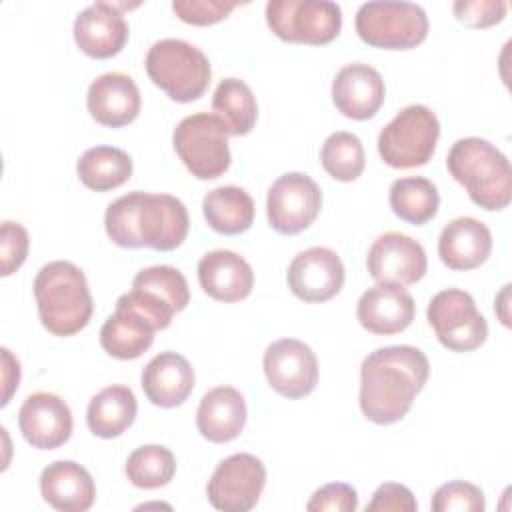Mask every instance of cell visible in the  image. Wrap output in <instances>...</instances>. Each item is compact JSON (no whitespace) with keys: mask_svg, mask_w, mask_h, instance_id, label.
<instances>
[{"mask_svg":"<svg viewBox=\"0 0 512 512\" xmlns=\"http://www.w3.org/2000/svg\"><path fill=\"white\" fill-rule=\"evenodd\" d=\"M430 374L426 354L408 344L370 352L360 366V410L380 426L402 420Z\"/></svg>","mask_w":512,"mask_h":512,"instance_id":"obj_1","label":"cell"},{"mask_svg":"<svg viewBox=\"0 0 512 512\" xmlns=\"http://www.w3.org/2000/svg\"><path fill=\"white\" fill-rule=\"evenodd\" d=\"M34 298L42 326L54 336H72L92 318L94 302L84 272L68 262L44 264L34 278Z\"/></svg>","mask_w":512,"mask_h":512,"instance_id":"obj_2","label":"cell"},{"mask_svg":"<svg viewBox=\"0 0 512 512\" xmlns=\"http://www.w3.org/2000/svg\"><path fill=\"white\" fill-rule=\"evenodd\" d=\"M446 168L476 206L492 212L510 204L512 168L492 142L478 136L456 140L446 156Z\"/></svg>","mask_w":512,"mask_h":512,"instance_id":"obj_3","label":"cell"},{"mask_svg":"<svg viewBox=\"0 0 512 512\" xmlns=\"http://www.w3.org/2000/svg\"><path fill=\"white\" fill-rule=\"evenodd\" d=\"M144 66L148 78L176 102H192L204 96L212 76L208 56L180 38L154 42Z\"/></svg>","mask_w":512,"mask_h":512,"instance_id":"obj_4","label":"cell"},{"mask_svg":"<svg viewBox=\"0 0 512 512\" xmlns=\"http://www.w3.org/2000/svg\"><path fill=\"white\" fill-rule=\"evenodd\" d=\"M438 138L436 114L424 104H410L380 130L378 154L390 168H418L432 160Z\"/></svg>","mask_w":512,"mask_h":512,"instance_id":"obj_5","label":"cell"},{"mask_svg":"<svg viewBox=\"0 0 512 512\" xmlns=\"http://www.w3.org/2000/svg\"><path fill=\"white\" fill-rule=\"evenodd\" d=\"M362 42L382 50H410L428 36V16L414 2H366L354 20Z\"/></svg>","mask_w":512,"mask_h":512,"instance_id":"obj_6","label":"cell"},{"mask_svg":"<svg viewBox=\"0 0 512 512\" xmlns=\"http://www.w3.org/2000/svg\"><path fill=\"white\" fill-rule=\"evenodd\" d=\"M228 130L216 114L196 112L178 122L172 144L186 166L198 180H214L230 168Z\"/></svg>","mask_w":512,"mask_h":512,"instance_id":"obj_7","label":"cell"},{"mask_svg":"<svg viewBox=\"0 0 512 512\" xmlns=\"http://www.w3.org/2000/svg\"><path fill=\"white\" fill-rule=\"evenodd\" d=\"M266 22L284 42L322 46L342 28V8L328 0H270Z\"/></svg>","mask_w":512,"mask_h":512,"instance_id":"obj_8","label":"cell"},{"mask_svg":"<svg viewBox=\"0 0 512 512\" xmlns=\"http://www.w3.org/2000/svg\"><path fill=\"white\" fill-rule=\"evenodd\" d=\"M438 342L452 352H470L488 338V322L474 298L460 288H446L432 296L426 310Z\"/></svg>","mask_w":512,"mask_h":512,"instance_id":"obj_9","label":"cell"},{"mask_svg":"<svg viewBox=\"0 0 512 512\" xmlns=\"http://www.w3.org/2000/svg\"><path fill=\"white\" fill-rule=\"evenodd\" d=\"M266 484L264 462L248 452L224 458L212 472L206 494L210 504L222 512H248L252 510Z\"/></svg>","mask_w":512,"mask_h":512,"instance_id":"obj_10","label":"cell"},{"mask_svg":"<svg viewBox=\"0 0 512 512\" xmlns=\"http://www.w3.org/2000/svg\"><path fill=\"white\" fill-rule=\"evenodd\" d=\"M188 210L172 194H138L134 210V242L136 248H152L168 252L178 248L188 234Z\"/></svg>","mask_w":512,"mask_h":512,"instance_id":"obj_11","label":"cell"},{"mask_svg":"<svg viewBox=\"0 0 512 512\" xmlns=\"http://www.w3.org/2000/svg\"><path fill=\"white\" fill-rule=\"evenodd\" d=\"M322 208L318 184L302 172L282 174L268 190L266 216L278 234H298L306 230Z\"/></svg>","mask_w":512,"mask_h":512,"instance_id":"obj_12","label":"cell"},{"mask_svg":"<svg viewBox=\"0 0 512 512\" xmlns=\"http://www.w3.org/2000/svg\"><path fill=\"white\" fill-rule=\"evenodd\" d=\"M268 384L284 398L308 396L318 384V360L308 344L296 338L272 342L262 358Z\"/></svg>","mask_w":512,"mask_h":512,"instance_id":"obj_13","label":"cell"},{"mask_svg":"<svg viewBox=\"0 0 512 512\" xmlns=\"http://www.w3.org/2000/svg\"><path fill=\"white\" fill-rule=\"evenodd\" d=\"M344 278L346 272L340 256L326 246H312L298 252L286 272L292 294L308 304L334 298L342 290Z\"/></svg>","mask_w":512,"mask_h":512,"instance_id":"obj_14","label":"cell"},{"mask_svg":"<svg viewBox=\"0 0 512 512\" xmlns=\"http://www.w3.org/2000/svg\"><path fill=\"white\" fill-rule=\"evenodd\" d=\"M366 268L376 282L410 286L426 274L428 258L422 244L412 236L386 232L372 242L366 256Z\"/></svg>","mask_w":512,"mask_h":512,"instance_id":"obj_15","label":"cell"},{"mask_svg":"<svg viewBox=\"0 0 512 512\" xmlns=\"http://www.w3.org/2000/svg\"><path fill=\"white\" fill-rule=\"evenodd\" d=\"M72 412L64 398L52 392L26 396L18 410V428L24 440L38 450H54L72 436Z\"/></svg>","mask_w":512,"mask_h":512,"instance_id":"obj_16","label":"cell"},{"mask_svg":"<svg viewBox=\"0 0 512 512\" xmlns=\"http://www.w3.org/2000/svg\"><path fill=\"white\" fill-rule=\"evenodd\" d=\"M128 4L94 2L74 20V42L90 58L106 60L116 56L128 40V22L122 10Z\"/></svg>","mask_w":512,"mask_h":512,"instance_id":"obj_17","label":"cell"},{"mask_svg":"<svg viewBox=\"0 0 512 512\" xmlns=\"http://www.w3.org/2000/svg\"><path fill=\"white\" fill-rule=\"evenodd\" d=\"M416 314L412 294L392 282H378L368 288L358 304L356 318L360 326L378 336H390L406 330Z\"/></svg>","mask_w":512,"mask_h":512,"instance_id":"obj_18","label":"cell"},{"mask_svg":"<svg viewBox=\"0 0 512 512\" xmlns=\"http://www.w3.org/2000/svg\"><path fill=\"white\" fill-rule=\"evenodd\" d=\"M386 86L380 72L364 62L342 66L332 80L336 110L352 120L372 118L384 104Z\"/></svg>","mask_w":512,"mask_h":512,"instance_id":"obj_19","label":"cell"},{"mask_svg":"<svg viewBox=\"0 0 512 512\" xmlns=\"http://www.w3.org/2000/svg\"><path fill=\"white\" fill-rule=\"evenodd\" d=\"M86 106L90 116L108 128H122L140 114V90L136 82L122 72H106L92 80Z\"/></svg>","mask_w":512,"mask_h":512,"instance_id":"obj_20","label":"cell"},{"mask_svg":"<svg viewBox=\"0 0 512 512\" xmlns=\"http://www.w3.org/2000/svg\"><path fill=\"white\" fill-rule=\"evenodd\" d=\"M194 368L178 352L156 354L142 370V390L146 398L160 408H176L188 400L194 390Z\"/></svg>","mask_w":512,"mask_h":512,"instance_id":"obj_21","label":"cell"},{"mask_svg":"<svg viewBox=\"0 0 512 512\" xmlns=\"http://www.w3.org/2000/svg\"><path fill=\"white\" fill-rule=\"evenodd\" d=\"M198 282L218 302H240L254 288V272L240 254L220 248L200 258Z\"/></svg>","mask_w":512,"mask_h":512,"instance_id":"obj_22","label":"cell"},{"mask_svg":"<svg viewBox=\"0 0 512 512\" xmlns=\"http://www.w3.org/2000/svg\"><path fill=\"white\" fill-rule=\"evenodd\" d=\"M492 252L490 228L472 216L450 220L438 238V256L450 270H474Z\"/></svg>","mask_w":512,"mask_h":512,"instance_id":"obj_23","label":"cell"},{"mask_svg":"<svg viewBox=\"0 0 512 512\" xmlns=\"http://www.w3.org/2000/svg\"><path fill=\"white\" fill-rule=\"evenodd\" d=\"M40 494L46 504L60 512H86L96 500L90 472L72 460H56L40 474Z\"/></svg>","mask_w":512,"mask_h":512,"instance_id":"obj_24","label":"cell"},{"mask_svg":"<svg viewBox=\"0 0 512 512\" xmlns=\"http://www.w3.org/2000/svg\"><path fill=\"white\" fill-rule=\"evenodd\" d=\"M246 416L244 396L232 386H216L202 396L196 412V426L206 440L224 444L240 436Z\"/></svg>","mask_w":512,"mask_h":512,"instance_id":"obj_25","label":"cell"},{"mask_svg":"<svg viewBox=\"0 0 512 512\" xmlns=\"http://www.w3.org/2000/svg\"><path fill=\"white\" fill-rule=\"evenodd\" d=\"M156 328L132 308L116 302L114 314L100 328V346L118 360L140 358L154 342Z\"/></svg>","mask_w":512,"mask_h":512,"instance_id":"obj_26","label":"cell"},{"mask_svg":"<svg viewBox=\"0 0 512 512\" xmlns=\"http://www.w3.org/2000/svg\"><path fill=\"white\" fill-rule=\"evenodd\" d=\"M138 412V402L128 386L112 384L94 394L86 408V424L98 438H118L126 432Z\"/></svg>","mask_w":512,"mask_h":512,"instance_id":"obj_27","label":"cell"},{"mask_svg":"<svg viewBox=\"0 0 512 512\" xmlns=\"http://www.w3.org/2000/svg\"><path fill=\"white\" fill-rule=\"evenodd\" d=\"M202 212L208 226L226 236L246 232L254 222V200L240 186H218L202 200Z\"/></svg>","mask_w":512,"mask_h":512,"instance_id":"obj_28","label":"cell"},{"mask_svg":"<svg viewBox=\"0 0 512 512\" xmlns=\"http://www.w3.org/2000/svg\"><path fill=\"white\" fill-rule=\"evenodd\" d=\"M80 182L96 192H108L132 176V158L114 146L88 148L76 164Z\"/></svg>","mask_w":512,"mask_h":512,"instance_id":"obj_29","label":"cell"},{"mask_svg":"<svg viewBox=\"0 0 512 512\" xmlns=\"http://www.w3.org/2000/svg\"><path fill=\"white\" fill-rule=\"evenodd\" d=\"M392 212L414 226L430 222L440 206V194L436 184L424 176H406L392 182L388 192Z\"/></svg>","mask_w":512,"mask_h":512,"instance_id":"obj_30","label":"cell"},{"mask_svg":"<svg viewBox=\"0 0 512 512\" xmlns=\"http://www.w3.org/2000/svg\"><path fill=\"white\" fill-rule=\"evenodd\" d=\"M212 110L232 136H244L256 126L258 104L250 86L240 78H224L216 86Z\"/></svg>","mask_w":512,"mask_h":512,"instance_id":"obj_31","label":"cell"},{"mask_svg":"<svg viewBox=\"0 0 512 512\" xmlns=\"http://www.w3.org/2000/svg\"><path fill=\"white\" fill-rule=\"evenodd\" d=\"M128 480L142 490H156L166 486L176 474V458L170 448L160 444H146L136 448L124 466Z\"/></svg>","mask_w":512,"mask_h":512,"instance_id":"obj_32","label":"cell"},{"mask_svg":"<svg viewBox=\"0 0 512 512\" xmlns=\"http://www.w3.org/2000/svg\"><path fill=\"white\" fill-rule=\"evenodd\" d=\"M322 168L338 182L356 180L366 164L362 140L346 130L332 132L320 150Z\"/></svg>","mask_w":512,"mask_h":512,"instance_id":"obj_33","label":"cell"},{"mask_svg":"<svg viewBox=\"0 0 512 512\" xmlns=\"http://www.w3.org/2000/svg\"><path fill=\"white\" fill-rule=\"evenodd\" d=\"M132 288L152 292L154 296L170 304L176 314L182 312L190 302V288L184 274L178 268L166 266V264L142 268L134 276Z\"/></svg>","mask_w":512,"mask_h":512,"instance_id":"obj_34","label":"cell"},{"mask_svg":"<svg viewBox=\"0 0 512 512\" xmlns=\"http://www.w3.org/2000/svg\"><path fill=\"white\" fill-rule=\"evenodd\" d=\"M430 508L434 512H482L486 508L484 492L464 480H452L436 488Z\"/></svg>","mask_w":512,"mask_h":512,"instance_id":"obj_35","label":"cell"},{"mask_svg":"<svg viewBox=\"0 0 512 512\" xmlns=\"http://www.w3.org/2000/svg\"><path fill=\"white\" fill-rule=\"evenodd\" d=\"M30 248L28 232L22 224L4 220L0 226V274H14L26 260Z\"/></svg>","mask_w":512,"mask_h":512,"instance_id":"obj_36","label":"cell"},{"mask_svg":"<svg viewBox=\"0 0 512 512\" xmlns=\"http://www.w3.org/2000/svg\"><path fill=\"white\" fill-rule=\"evenodd\" d=\"M240 2H224V0H174V14L194 26H210L224 20Z\"/></svg>","mask_w":512,"mask_h":512,"instance_id":"obj_37","label":"cell"},{"mask_svg":"<svg viewBox=\"0 0 512 512\" xmlns=\"http://www.w3.org/2000/svg\"><path fill=\"white\" fill-rule=\"evenodd\" d=\"M458 22L470 28H488L504 20L508 4L502 0H458L452 6Z\"/></svg>","mask_w":512,"mask_h":512,"instance_id":"obj_38","label":"cell"},{"mask_svg":"<svg viewBox=\"0 0 512 512\" xmlns=\"http://www.w3.org/2000/svg\"><path fill=\"white\" fill-rule=\"evenodd\" d=\"M306 508L310 512H354L358 508V494L350 484L330 482L312 494Z\"/></svg>","mask_w":512,"mask_h":512,"instance_id":"obj_39","label":"cell"},{"mask_svg":"<svg viewBox=\"0 0 512 512\" xmlns=\"http://www.w3.org/2000/svg\"><path fill=\"white\" fill-rule=\"evenodd\" d=\"M418 508L414 494L396 482H384L366 504V512H414Z\"/></svg>","mask_w":512,"mask_h":512,"instance_id":"obj_40","label":"cell"},{"mask_svg":"<svg viewBox=\"0 0 512 512\" xmlns=\"http://www.w3.org/2000/svg\"><path fill=\"white\" fill-rule=\"evenodd\" d=\"M2 378H4V396H2V406L10 402L12 392L18 388L20 382V364L18 360L10 354L8 348H2Z\"/></svg>","mask_w":512,"mask_h":512,"instance_id":"obj_41","label":"cell"},{"mask_svg":"<svg viewBox=\"0 0 512 512\" xmlns=\"http://www.w3.org/2000/svg\"><path fill=\"white\" fill-rule=\"evenodd\" d=\"M508 288H510V284H506V286H504V288H502V292H500V294H498V298H496V302H498V306H502V308H504V306H506V298H508ZM500 320H502V324H504V326H510V322H508V316H506V314H504V310H502V312H500Z\"/></svg>","mask_w":512,"mask_h":512,"instance_id":"obj_42","label":"cell"}]
</instances>
